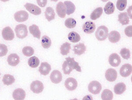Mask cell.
Wrapping results in <instances>:
<instances>
[{
    "label": "cell",
    "mask_w": 132,
    "mask_h": 100,
    "mask_svg": "<svg viewBox=\"0 0 132 100\" xmlns=\"http://www.w3.org/2000/svg\"><path fill=\"white\" fill-rule=\"evenodd\" d=\"M63 73L66 75H69L73 69H75L78 72H81V68L79 63L75 61L74 58L68 57L66 58V61H64L63 66Z\"/></svg>",
    "instance_id": "6da1fadb"
},
{
    "label": "cell",
    "mask_w": 132,
    "mask_h": 100,
    "mask_svg": "<svg viewBox=\"0 0 132 100\" xmlns=\"http://www.w3.org/2000/svg\"><path fill=\"white\" fill-rule=\"evenodd\" d=\"M108 35V29L104 25L99 26L95 33V36L98 40L104 41L107 39Z\"/></svg>",
    "instance_id": "7a4b0ae2"
},
{
    "label": "cell",
    "mask_w": 132,
    "mask_h": 100,
    "mask_svg": "<svg viewBox=\"0 0 132 100\" xmlns=\"http://www.w3.org/2000/svg\"><path fill=\"white\" fill-rule=\"evenodd\" d=\"M15 31L17 37L20 39L25 38L28 35L27 26L24 24H19L16 25Z\"/></svg>",
    "instance_id": "3957f363"
},
{
    "label": "cell",
    "mask_w": 132,
    "mask_h": 100,
    "mask_svg": "<svg viewBox=\"0 0 132 100\" xmlns=\"http://www.w3.org/2000/svg\"><path fill=\"white\" fill-rule=\"evenodd\" d=\"M102 89V86L97 81H93L88 86V90L93 94H98Z\"/></svg>",
    "instance_id": "277c9868"
},
{
    "label": "cell",
    "mask_w": 132,
    "mask_h": 100,
    "mask_svg": "<svg viewBox=\"0 0 132 100\" xmlns=\"http://www.w3.org/2000/svg\"><path fill=\"white\" fill-rule=\"evenodd\" d=\"M30 90L35 94H40L44 90V85L42 82L39 80H35L32 83L30 86Z\"/></svg>",
    "instance_id": "5b68a950"
},
{
    "label": "cell",
    "mask_w": 132,
    "mask_h": 100,
    "mask_svg": "<svg viewBox=\"0 0 132 100\" xmlns=\"http://www.w3.org/2000/svg\"><path fill=\"white\" fill-rule=\"evenodd\" d=\"M78 85L77 81L74 78H68L65 81V87L69 91L75 90L78 87Z\"/></svg>",
    "instance_id": "8992f818"
},
{
    "label": "cell",
    "mask_w": 132,
    "mask_h": 100,
    "mask_svg": "<svg viewBox=\"0 0 132 100\" xmlns=\"http://www.w3.org/2000/svg\"><path fill=\"white\" fill-rule=\"evenodd\" d=\"M14 19L18 22H23L28 19V13L25 11L21 10L15 12L14 14Z\"/></svg>",
    "instance_id": "52a82bcc"
},
{
    "label": "cell",
    "mask_w": 132,
    "mask_h": 100,
    "mask_svg": "<svg viewBox=\"0 0 132 100\" xmlns=\"http://www.w3.org/2000/svg\"><path fill=\"white\" fill-rule=\"evenodd\" d=\"M24 7L30 13L35 15H39L42 13V10L39 7L36 5L31 4V3H27Z\"/></svg>",
    "instance_id": "ba28073f"
},
{
    "label": "cell",
    "mask_w": 132,
    "mask_h": 100,
    "mask_svg": "<svg viewBox=\"0 0 132 100\" xmlns=\"http://www.w3.org/2000/svg\"><path fill=\"white\" fill-rule=\"evenodd\" d=\"M2 35L4 39L6 40H12L15 37L13 31L9 26L5 27L2 31Z\"/></svg>",
    "instance_id": "9c48e42d"
},
{
    "label": "cell",
    "mask_w": 132,
    "mask_h": 100,
    "mask_svg": "<svg viewBox=\"0 0 132 100\" xmlns=\"http://www.w3.org/2000/svg\"><path fill=\"white\" fill-rule=\"evenodd\" d=\"M108 61L110 65L114 67L119 66L121 62V59L120 56L116 53H113L111 54Z\"/></svg>",
    "instance_id": "30bf717a"
},
{
    "label": "cell",
    "mask_w": 132,
    "mask_h": 100,
    "mask_svg": "<svg viewBox=\"0 0 132 100\" xmlns=\"http://www.w3.org/2000/svg\"><path fill=\"white\" fill-rule=\"evenodd\" d=\"M50 78L51 81L55 84H58L62 80V75L59 70H55L51 73Z\"/></svg>",
    "instance_id": "8fae6325"
},
{
    "label": "cell",
    "mask_w": 132,
    "mask_h": 100,
    "mask_svg": "<svg viewBox=\"0 0 132 100\" xmlns=\"http://www.w3.org/2000/svg\"><path fill=\"white\" fill-rule=\"evenodd\" d=\"M96 29V25L92 21H87L83 25V31L88 34H91L95 31Z\"/></svg>",
    "instance_id": "7c38bea8"
},
{
    "label": "cell",
    "mask_w": 132,
    "mask_h": 100,
    "mask_svg": "<svg viewBox=\"0 0 132 100\" xmlns=\"http://www.w3.org/2000/svg\"><path fill=\"white\" fill-rule=\"evenodd\" d=\"M132 71V66L129 64H125L120 68V75L122 77H126L130 75Z\"/></svg>",
    "instance_id": "4fadbf2b"
},
{
    "label": "cell",
    "mask_w": 132,
    "mask_h": 100,
    "mask_svg": "<svg viewBox=\"0 0 132 100\" xmlns=\"http://www.w3.org/2000/svg\"><path fill=\"white\" fill-rule=\"evenodd\" d=\"M117 72L113 69H109L105 72V77L109 82H114L117 79Z\"/></svg>",
    "instance_id": "5bb4252c"
},
{
    "label": "cell",
    "mask_w": 132,
    "mask_h": 100,
    "mask_svg": "<svg viewBox=\"0 0 132 100\" xmlns=\"http://www.w3.org/2000/svg\"><path fill=\"white\" fill-rule=\"evenodd\" d=\"M26 93L21 88H18L13 92L12 97L15 100H23L26 97Z\"/></svg>",
    "instance_id": "9a60e30c"
},
{
    "label": "cell",
    "mask_w": 132,
    "mask_h": 100,
    "mask_svg": "<svg viewBox=\"0 0 132 100\" xmlns=\"http://www.w3.org/2000/svg\"><path fill=\"white\" fill-rule=\"evenodd\" d=\"M56 11L59 16L61 18H64L66 16V6L62 2H60L57 4L56 7Z\"/></svg>",
    "instance_id": "2e32d148"
},
{
    "label": "cell",
    "mask_w": 132,
    "mask_h": 100,
    "mask_svg": "<svg viewBox=\"0 0 132 100\" xmlns=\"http://www.w3.org/2000/svg\"><path fill=\"white\" fill-rule=\"evenodd\" d=\"M51 70V66L46 62L42 63L39 68V72L44 76L48 75Z\"/></svg>",
    "instance_id": "e0dca14e"
},
{
    "label": "cell",
    "mask_w": 132,
    "mask_h": 100,
    "mask_svg": "<svg viewBox=\"0 0 132 100\" xmlns=\"http://www.w3.org/2000/svg\"><path fill=\"white\" fill-rule=\"evenodd\" d=\"M7 61L10 66H15L20 63V57L17 54H11L8 57Z\"/></svg>",
    "instance_id": "ac0fdd59"
},
{
    "label": "cell",
    "mask_w": 132,
    "mask_h": 100,
    "mask_svg": "<svg viewBox=\"0 0 132 100\" xmlns=\"http://www.w3.org/2000/svg\"><path fill=\"white\" fill-rule=\"evenodd\" d=\"M121 39V35L119 32L112 31L110 33L108 36V39L110 42L112 43H116L119 42Z\"/></svg>",
    "instance_id": "d6986e66"
},
{
    "label": "cell",
    "mask_w": 132,
    "mask_h": 100,
    "mask_svg": "<svg viewBox=\"0 0 132 100\" xmlns=\"http://www.w3.org/2000/svg\"><path fill=\"white\" fill-rule=\"evenodd\" d=\"M29 30L30 33L35 38H37L38 39H40L41 33L38 25H30L29 28Z\"/></svg>",
    "instance_id": "ffe728a7"
},
{
    "label": "cell",
    "mask_w": 132,
    "mask_h": 100,
    "mask_svg": "<svg viewBox=\"0 0 132 100\" xmlns=\"http://www.w3.org/2000/svg\"><path fill=\"white\" fill-rule=\"evenodd\" d=\"M86 50V48L84 43H80L74 47L73 51L75 54L77 55H81L85 52Z\"/></svg>",
    "instance_id": "44dd1931"
},
{
    "label": "cell",
    "mask_w": 132,
    "mask_h": 100,
    "mask_svg": "<svg viewBox=\"0 0 132 100\" xmlns=\"http://www.w3.org/2000/svg\"><path fill=\"white\" fill-rule=\"evenodd\" d=\"M45 18L48 22H50L55 19L56 14L54 12V9H53L52 7H47L45 10Z\"/></svg>",
    "instance_id": "7402d4cb"
},
{
    "label": "cell",
    "mask_w": 132,
    "mask_h": 100,
    "mask_svg": "<svg viewBox=\"0 0 132 100\" xmlns=\"http://www.w3.org/2000/svg\"><path fill=\"white\" fill-rule=\"evenodd\" d=\"M126 89V86L123 83H119L115 85L114 92L116 94L120 95L123 94Z\"/></svg>",
    "instance_id": "603a6c76"
},
{
    "label": "cell",
    "mask_w": 132,
    "mask_h": 100,
    "mask_svg": "<svg viewBox=\"0 0 132 100\" xmlns=\"http://www.w3.org/2000/svg\"><path fill=\"white\" fill-rule=\"evenodd\" d=\"M64 5L66 6V14L68 15H70L75 12L76 7L72 2L70 1H65Z\"/></svg>",
    "instance_id": "cb8c5ba5"
},
{
    "label": "cell",
    "mask_w": 132,
    "mask_h": 100,
    "mask_svg": "<svg viewBox=\"0 0 132 100\" xmlns=\"http://www.w3.org/2000/svg\"><path fill=\"white\" fill-rule=\"evenodd\" d=\"M119 21L122 25H126L129 23V19L127 12L121 13L119 14Z\"/></svg>",
    "instance_id": "d4e9b609"
},
{
    "label": "cell",
    "mask_w": 132,
    "mask_h": 100,
    "mask_svg": "<svg viewBox=\"0 0 132 100\" xmlns=\"http://www.w3.org/2000/svg\"><path fill=\"white\" fill-rule=\"evenodd\" d=\"M68 38L72 43H77L81 40V37L78 33L75 31H72L68 35Z\"/></svg>",
    "instance_id": "484cf974"
},
{
    "label": "cell",
    "mask_w": 132,
    "mask_h": 100,
    "mask_svg": "<svg viewBox=\"0 0 132 100\" xmlns=\"http://www.w3.org/2000/svg\"><path fill=\"white\" fill-rule=\"evenodd\" d=\"M103 11V9L101 7L96 8V9L93 11L91 14L90 15L91 19L93 20H97V19L101 17V15H102Z\"/></svg>",
    "instance_id": "4316f807"
},
{
    "label": "cell",
    "mask_w": 132,
    "mask_h": 100,
    "mask_svg": "<svg viewBox=\"0 0 132 100\" xmlns=\"http://www.w3.org/2000/svg\"><path fill=\"white\" fill-rule=\"evenodd\" d=\"M2 81L5 85L9 86L13 84L15 81V79L12 75L6 74L3 77Z\"/></svg>",
    "instance_id": "83f0119b"
},
{
    "label": "cell",
    "mask_w": 132,
    "mask_h": 100,
    "mask_svg": "<svg viewBox=\"0 0 132 100\" xmlns=\"http://www.w3.org/2000/svg\"><path fill=\"white\" fill-rule=\"evenodd\" d=\"M102 100H112L113 94L112 91L108 89H105L103 91L101 94Z\"/></svg>",
    "instance_id": "f1b7e54d"
},
{
    "label": "cell",
    "mask_w": 132,
    "mask_h": 100,
    "mask_svg": "<svg viewBox=\"0 0 132 100\" xmlns=\"http://www.w3.org/2000/svg\"><path fill=\"white\" fill-rule=\"evenodd\" d=\"M40 63L39 59L37 57L33 56L29 59L28 64L30 67L32 68L38 67Z\"/></svg>",
    "instance_id": "f546056e"
},
{
    "label": "cell",
    "mask_w": 132,
    "mask_h": 100,
    "mask_svg": "<svg viewBox=\"0 0 132 100\" xmlns=\"http://www.w3.org/2000/svg\"><path fill=\"white\" fill-rule=\"evenodd\" d=\"M60 53L63 55H67L70 52L71 49V44L66 42L63 44L60 47Z\"/></svg>",
    "instance_id": "4dcf8cb0"
},
{
    "label": "cell",
    "mask_w": 132,
    "mask_h": 100,
    "mask_svg": "<svg viewBox=\"0 0 132 100\" xmlns=\"http://www.w3.org/2000/svg\"><path fill=\"white\" fill-rule=\"evenodd\" d=\"M104 9L105 13L107 15H110L114 12L115 7L112 2H109L106 5Z\"/></svg>",
    "instance_id": "1f68e13d"
},
{
    "label": "cell",
    "mask_w": 132,
    "mask_h": 100,
    "mask_svg": "<svg viewBox=\"0 0 132 100\" xmlns=\"http://www.w3.org/2000/svg\"><path fill=\"white\" fill-rule=\"evenodd\" d=\"M42 45L44 48L48 49L51 47L52 44V41L51 39L48 36H43L42 39Z\"/></svg>",
    "instance_id": "d6a6232c"
},
{
    "label": "cell",
    "mask_w": 132,
    "mask_h": 100,
    "mask_svg": "<svg viewBox=\"0 0 132 100\" xmlns=\"http://www.w3.org/2000/svg\"><path fill=\"white\" fill-rule=\"evenodd\" d=\"M65 25L68 28H74L76 25V21L73 18H68L65 21Z\"/></svg>",
    "instance_id": "836d02e7"
},
{
    "label": "cell",
    "mask_w": 132,
    "mask_h": 100,
    "mask_svg": "<svg viewBox=\"0 0 132 100\" xmlns=\"http://www.w3.org/2000/svg\"><path fill=\"white\" fill-rule=\"evenodd\" d=\"M23 54L27 57H30L33 55L35 51L31 47H25L23 49Z\"/></svg>",
    "instance_id": "e575fe53"
},
{
    "label": "cell",
    "mask_w": 132,
    "mask_h": 100,
    "mask_svg": "<svg viewBox=\"0 0 132 100\" xmlns=\"http://www.w3.org/2000/svg\"><path fill=\"white\" fill-rule=\"evenodd\" d=\"M127 3L126 0H118L116 4L117 8L120 11H122L126 8Z\"/></svg>",
    "instance_id": "d590c367"
},
{
    "label": "cell",
    "mask_w": 132,
    "mask_h": 100,
    "mask_svg": "<svg viewBox=\"0 0 132 100\" xmlns=\"http://www.w3.org/2000/svg\"><path fill=\"white\" fill-rule=\"evenodd\" d=\"M120 54L125 59H128L130 57V52L129 49L124 48L120 51Z\"/></svg>",
    "instance_id": "8d00e7d4"
},
{
    "label": "cell",
    "mask_w": 132,
    "mask_h": 100,
    "mask_svg": "<svg viewBox=\"0 0 132 100\" xmlns=\"http://www.w3.org/2000/svg\"><path fill=\"white\" fill-rule=\"evenodd\" d=\"M7 47L4 44H0V57L5 56L8 53Z\"/></svg>",
    "instance_id": "74e56055"
},
{
    "label": "cell",
    "mask_w": 132,
    "mask_h": 100,
    "mask_svg": "<svg viewBox=\"0 0 132 100\" xmlns=\"http://www.w3.org/2000/svg\"><path fill=\"white\" fill-rule=\"evenodd\" d=\"M125 33L128 37H132V26L129 25L126 27L125 30Z\"/></svg>",
    "instance_id": "f35d334b"
},
{
    "label": "cell",
    "mask_w": 132,
    "mask_h": 100,
    "mask_svg": "<svg viewBox=\"0 0 132 100\" xmlns=\"http://www.w3.org/2000/svg\"><path fill=\"white\" fill-rule=\"evenodd\" d=\"M37 2L38 5H39V6H40L41 7H45V5H46L47 2L46 0H43V1L37 0Z\"/></svg>",
    "instance_id": "ab89813d"
},
{
    "label": "cell",
    "mask_w": 132,
    "mask_h": 100,
    "mask_svg": "<svg viewBox=\"0 0 132 100\" xmlns=\"http://www.w3.org/2000/svg\"><path fill=\"white\" fill-rule=\"evenodd\" d=\"M82 100H93V98L91 95H88L85 96Z\"/></svg>",
    "instance_id": "60d3db41"
},
{
    "label": "cell",
    "mask_w": 132,
    "mask_h": 100,
    "mask_svg": "<svg viewBox=\"0 0 132 100\" xmlns=\"http://www.w3.org/2000/svg\"><path fill=\"white\" fill-rule=\"evenodd\" d=\"M132 6H131L129 7L128 9L127 10V12L128 13V15L129 17H130L131 19H132Z\"/></svg>",
    "instance_id": "b9f144b4"
},
{
    "label": "cell",
    "mask_w": 132,
    "mask_h": 100,
    "mask_svg": "<svg viewBox=\"0 0 132 100\" xmlns=\"http://www.w3.org/2000/svg\"><path fill=\"white\" fill-rule=\"evenodd\" d=\"M71 100H78V99H77V98H75V99H71Z\"/></svg>",
    "instance_id": "7bdbcfd3"
},
{
    "label": "cell",
    "mask_w": 132,
    "mask_h": 100,
    "mask_svg": "<svg viewBox=\"0 0 132 100\" xmlns=\"http://www.w3.org/2000/svg\"><path fill=\"white\" fill-rule=\"evenodd\" d=\"M0 76H1V73H0Z\"/></svg>",
    "instance_id": "ee69618b"
}]
</instances>
